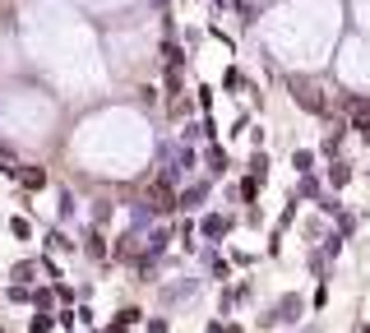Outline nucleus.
I'll use <instances>...</instances> for the list:
<instances>
[{
    "mask_svg": "<svg viewBox=\"0 0 370 333\" xmlns=\"http://www.w3.org/2000/svg\"><path fill=\"white\" fill-rule=\"evenodd\" d=\"M292 166L301 171V176H306L310 166H315V153H310V149H296V153H292Z\"/></svg>",
    "mask_w": 370,
    "mask_h": 333,
    "instance_id": "obj_4",
    "label": "nucleus"
},
{
    "mask_svg": "<svg viewBox=\"0 0 370 333\" xmlns=\"http://www.w3.org/2000/svg\"><path fill=\"white\" fill-rule=\"evenodd\" d=\"M32 273H37V264H19L14 278H19V283H32Z\"/></svg>",
    "mask_w": 370,
    "mask_h": 333,
    "instance_id": "obj_10",
    "label": "nucleus"
},
{
    "mask_svg": "<svg viewBox=\"0 0 370 333\" xmlns=\"http://www.w3.org/2000/svg\"><path fill=\"white\" fill-rule=\"evenodd\" d=\"M292 97L306 106V111H324V93L315 88V84H306V79H301V84L292 79Z\"/></svg>",
    "mask_w": 370,
    "mask_h": 333,
    "instance_id": "obj_1",
    "label": "nucleus"
},
{
    "mask_svg": "<svg viewBox=\"0 0 370 333\" xmlns=\"http://www.w3.org/2000/svg\"><path fill=\"white\" fill-rule=\"evenodd\" d=\"M46 241H51V250H75V241H65L61 231H51V236H46Z\"/></svg>",
    "mask_w": 370,
    "mask_h": 333,
    "instance_id": "obj_9",
    "label": "nucleus"
},
{
    "mask_svg": "<svg viewBox=\"0 0 370 333\" xmlns=\"http://www.w3.org/2000/svg\"><path fill=\"white\" fill-rule=\"evenodd\" d=\"M88 255H97V259L107 255V245H102V236H88Z\"/></svg>",
    "mask_w": 370,
    "mask_h": 333,
    "instance_id": "obj_12",
    "label": "nucleus"
},
{
    "mask_svg": "<svg viewBox=\"0 0 370 333\" xmlns=\"http://www.w3.org/2000/svg\"><path fill=\"white\" fill-rule=\"evenodd\" d=\"M10 231H14L19 241H28V236H32V227H28V222H23V218H14V222H10Z\"/></svg>",
    "mask_w": 370,
    "mask_h": 333,
    "instance_id": "obj_8",
    "label": "nucleus"
},
{
    "mask_svg": "<svg viewBox=\"0 0 370 333\" xmlns=\"http://www.w3.org/2000/svg\"><path fill=\"white\" fill-rule=\"evenodd\" d=\"M19 181L28 185V190H42V185H46V171H42V166H23V171H19Z\"/></svg>",
    "mask_w": 370,
    "mask_h": 333,
    "instance_id": "obj_3",
    "label": "nucleus"
},
{
    "mask_svg": "<svg viewBox=\"0 0 370 333\" xmlns=\"http://www.w3.org/2000/svg\"><path fill=\"white\" fill-rule=\"evenodd\" d=\"M356 130H361V139L370 144V116H361V121H356Z\"/></svg>",
    "mask_w": 370,
    "mask_h": 333,
    "instance_id": "obj_13",
    "label": "nucleus"
},
{
    "mask_svg": "<svg viewBox=\"0 0 370 333\" xmlns=\"http://www.w3.org/2000/svg\"><path fill=\"white\" fill-rule=\"evenodd\" d=\"M250 176L264 185V176H269V158H264V153H255V158H250Z\"/></svg>",
    "mask_w": 370,
    "mask_h": 333,
    "instance_id": "obj_6",
    "label": "nucleus"
},
{
    "mask_svg": "<svg viewBox=\"0 0 370 333\" xmlns=\"http://www.w3.org/2000/svg\"><path fill=\"white\" fill-rule=\"evenodd\" d=\"M222 231H227V218H204V236H222Z\"/></svg>",
    "mask_w": 370,
    "mask_h": 333,
    "instance_id": "obj_7",
    "label": "nucleus"
},
{
    "mask_svg": "<svg viewBox=\"0 0 370 333\" xmlns=\"http://www.w3.org/2000/svg\"><path fill=\"white\" fill-rule=\"evenodd\" d=\"M329 181H333V190H338V185H347V181H352V166H347V162H333Z\"/></svg>",
    "mask_w": 370,
    "mask_h": 333,
    "instance_id": "obj_5",
    "label": "nucleus"
},
{
    "mask_svg": "<svg viewBox=\"0 0 370 333\" xmlns=\"http://www.w3.org/2000/svg\"><path fill=\"white\" fill-rule=\"evenodd\" d=\"M148 199H153L157 213H171V209H176V195H171L167 181H153V185H148Z\"/></svg>",
    "mask_w": 370,
    "mask_h": 333,
    "instance_id": "obj_2",
    "label": "nucleus"
},
{
    "mask_svg": "<svg viewBox=\"0 0 370 333\" xmlns=\"http://www.w3.org/2000/svg\"><path fill=\"white\" fill-rule=\"evenodd\" d=\"M51 324H56L51 315H37V319H32V333H51Z\"/></svg>",
    "mask_w": 370,
    "mask_h": 333,
    "instance_id": "obj_11",
    "label": "nucleus"
}]
</instances>
